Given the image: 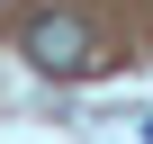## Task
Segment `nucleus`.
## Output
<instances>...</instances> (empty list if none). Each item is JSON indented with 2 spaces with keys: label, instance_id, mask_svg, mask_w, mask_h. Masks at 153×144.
<instances>
[{
  "label": "nucleus",
  "instance_id": "f257e3e1",
  "mask_svg": "<svg viewBox=\"0 0 153 144\" xmlns=\"http://www.w3.org/2000/svg\"><path fill=\"white\" fill-rule=\"evenodd\" d=\"M27 63L45 72V81H90V72L108 63V45L72 18V9H45V18H27Z\"/></svg>",
  "mask_w": 153,
  "mask_h": 144
}]
</instances>
